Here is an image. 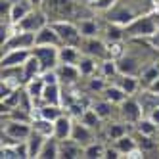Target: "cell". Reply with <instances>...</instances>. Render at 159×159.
I'll return each mask as SVG.
<instances>
[{
    "mask_svg": "<svg viewBox=\"0 0 159 159\" xmlns=\"http://www.w3.org/2000/svg\"><path fill=\"white\" fill-rule=\"evenodd\" d=\"M159 29L157 12L136 16L129 25H125V37L132 40H148L153 33Z\"/></svg>",
    "mask_w": 159,
    "mask_h": 159,
    "instance_id": "1",
    "label": "cell"
},
{
    "mask_svg": "<svg viewBox=\"0 0 159 159\" xmlns=\"http://www.w3.org/2000/svg\"><path fill=\"white\" fill-rule=\"evenodd\" d=\"M35 46H37L35 33H31V31H23V29L14 27V31L10 33V37L2 42V52H6V50H17V48L33 50Z\"/></svg>",
    "mask_w": 159,
    "mask_h": 159,
    "instance_id": "2",
    "label": "cell"
},
{
    "mask_svg": "<svg viewBox=\"0 0 159 159\" xmlns=\"http://www.w3.org/2000/svg\"><path fill=\"white\" fill-rule=\"evenodd\" d=\"M31 132H33L31 123L6 119L4 127H2V142H23L31 136Z\"/></svg>",
    "mask_w": 159,
    "mask_h": 159,
    "instance_id": "3",
    "label": "cell"
},
{
    "mask_svg": "<svg viewBox=\"0 0 159 159\" xmlns=\"http://www.w3.org/2000/svg\"><path fill=\"white\" fill-rule=\"evenodd\" d=\"M54 25V29L58 31V35L61 39V44H69V46H81L83 42V35L79 31V25L71 23L65 19H58V21H50Z\"/></svg>",
    "mask_w": 159,
    "mask_h": 159,
    "instance_id": "4",
    "label": "cell"
},
{
    "mask_svg": "<svg viewBox=\"0 0 159 159\" xmlns=\"http://www.w3.org/2000/svg\"><path fill=\"white\" fill-rule=\"evenodd\" d=\"M119 117H121V121H125L127 125H132V127H134V125L144 117L142 104H140L138 100H134V98L129 96V98L119 106Z\"/></svg>",
    "mask_w": 159,
    "mask_h": 159,
    "instance_id": "5",
    "label": "cell"
},
{
    "mask_svg": "<svg viewBox=\"0 0 159 159\" xmlns=\"http://www.w3.org/2000/svg\"><path fill=\"white\" fill-rule=\"evenodd\" d=\"M33 54L42 63V71L56 69L60 65V46H35Z\"/></svg>",
    "mask_w": 159,
    "mask_h": 159,
    "instance_id": "6",
    "label": "cell"
},
{
    "mask_svg": "<svg viewBox=\"0 0 159 159\" xmlns=\"http://www.w3.org/2000/svg\"><path fill=\"white\" fill-rule=\"evenodd\" d=\"M81 50H83V54L92 56V58H96V60H100V61L106 60V58H109V54H107V40H102L100 37L83 39Z\"/></svg>",
    "mask_w": 159,
    "mask_h": 159,
    "instance_id": "7",
    "label": "cell"
},
{
    "mask_svg": "<svg viewBox=\"0 0 159 159\" xmlns=\"http://www.w3.org/2000/svg\"><path fill=\"white\" fill-rule=\"evenodd\" d=\"M50 21H48V17H46V14L44 12H40L39 8H33L31 12L19 21L17 25H14V27H17V29H23V31H31V33H37L39 29H42L44 25H48Z\"/></svg>",
    "mask_w": 159,
    "mask_h": 159,
    "instance_id": "8",
    "label": "cell"
},
{
    "mask_svg": "<svg viewBox=\"0 0 159 159\" xmlns=\"http://www.w3.org/2000/svg\"><path fill=\"white\" fill-rule=\"evenodd\" d=\"M33 8H35V6H33L29 0H14V2H10L6 23H10V25H17L19 21L31 12Z\"/></svg>",
    "mask_w": 159,
    "mask_h": 159,
    "instance_id": "9",
    "label": "cell"
},
{
    "mask_svg": "<svg viewBox=\"0 0 159 159\" xmlns=\"http://www.w3.org/2000/svg\"><path fill=\"white\" fill-rule=\"evenodd\" d=\"M33 54V50H25V48H17V50H6L2 52V67H23V63L29 60V56Z\"/></svg>",
    "mask_w": 159,
    "mask_h": 159,
    "instance_id": "10",
    "label": "cell"
},
{
    "mask_svg": "<svg viewBox=\"0 0 159 159\" xmlns=\"http://www.w3.org/2000/svg\"><path fill=\"white\" fill-rule=\"evenodd\" d=\"M73 127H75V119L65 111L63 115H60L58 119L54 121V138H58L60 142H61V140H67V138H71Z\"/></svg>",
    "mask_w": 159,
    "mask_h": 159,
    "instance_id": "11",
    "label": "cell"
},
{
    "mask_svg": "<svg viewBox=\"0 0 159 159\" xmlns=\"http://www.w3.org/2000/svg\"><path fill=\"white\" fill-rule=\"evenodd\" d=\"M35 39H37V46H61V39L52 23L39 29L35 33Z\"/></svg>",
    "mask_w": 159,
    "mask_h": 159,
    "instance_id": "12",
    "label": "cell"
},
{
    "mask_svg": "<svg viewBox=\"0 0 159 159\" xmlns=\"http://www.w3.org/2000/svg\"><path fill=\"white\" fill-rule=\"evenodd\" d=\"M117 67H119V73H123V75H140L146 65H142L140 58H136V56H132L127 50V54L117 60Z\"/></svg>",
    "mask_w": 159,
    "mask_h": 159,
    "instance_id": "13",
    "label": "cell"
},
{
    "mask_svg": "<svg viewBox=\"0 0 159 159\" xmlns=\"http://www.w3.org/2000/svg\"><path fill=\"white\" fill-rule=\"evenodd\" d=\"M58 71V77H60V83L65 84V86H71L75 84L79 79H81V71H79V65H73V63H60L56 67Z\"/></svg>",
    "mask_w": 159,
    "mask_h": 159,
    "instance_id": "14",
    "label": "cell"
},
{
    "mask_svg": "<svg viewBox=\"0 0 159 159\" xmlns=\"http://www.w3.org/2000/svg\"><path fill=\"white\" fill-rule=\"evenodd\" d=\"M71 138L75 142H79L81 146H88L90 142L96 140V134H94V129L86 127L84 123L81 121H75V127H73V132H71Z\"/></svg>",
    "mask_w": 159,
    "mask_h": 159,
    "instance_id": "15",
    "label": "cell"
},
{
    "mask_svg": "<svg viewBox=\"0 0 159 159\" xmlns=\"http://www.w3.org/2000/svg\"><path fill=\"white\" fill-rule=\"evenodd\" d=\"M40 104H52V106H63V88L61 83H54L44 86V94Z\"/></svg>",
    "mask_w": 159,
    "mask_h": 159,
    "instance_id": "16",
    "label": "cell"
},
{
    "mask_svg": "<svg viewBox=\"0 0 159 159\" xmlns=\"http://www.w3.org/2000/svg\"><path fill=\"white\" fill-rule=\"evenodd\" d=\"M83 153H84V146L75 142L73 138H67V140L60 142V157H63V159H77V157H83Z\"/></svg>",
    "mask_w": 159,
    "mask_h": 159,
    "instance_id": "17",
    "label": "cell"
},
{
    "mask_svg": "<svg viewBox=\"0 0 159 159\" xmlns=\"http://www.w3.org/2000/svg\"><path fill=\"white\" fill-rule=\"evenodd\" d=\"M115 79H117V84L127 92L129 96H132V94H136L140 90V86H142V83H140V77L138 75H123V73H117L115 75Z\"/></svg>",
    "mask_w": 159,
    "mask_h": 159,
    "instance_id": "18",
    "label": "cell"
},
{
    "mask_svg": "<svg viewBox=\"0 0 159 159\" xmlns=\"http://www.w3.org/2000/svg\"><path fill=\"white\" fill-rule=\"evenodd\" d=\"M44 86H46V83H44V79H42V77H35V79H31V81H27V83L23 84L25 92H27V94L31 96V100L35 102L37 106H39L40 102H42Z\"/></svg>",
    "mask_w": 159,
    "mask_h": 159,
    "instance_id": "19",
    "label": "cell"
},
{
    "mask_svg": "<svg viewBox=\"0 0 159 159\" xmlns=\"http://www.w3.org/2000/svg\"><path fill=\"white\" fill-rule=\"evenodd\" d=\"M136 17V14L132 12L130 8H125V6H117V8H113L109 10V17L107 21H111V23H117V25H129L130 21Z\"/></svg>",
    "mask_w": 159,
    "mask_h": 159,
    "instance_id": "20",
    "label": "cell"
},
{
    "mask_svg": "<svg viewBox=\"0 0 159 159\" xmlns=\"http://www.w3.org/2000/svg\"><path fill=\"white\" fill-rule=\"evenodd\" d=\"M81 58H83L81 46H69V44H61V46H60V63L79 65Z\"/></svg>",
    "mask_w": 159,
    "mask_h": 159,
    "instance_id": "21",
    "label": "cell"
},
{
    "mask_svg": "<svg viewBox=\"0 0 159 159\" xmlns=\"http://www.w3.org/2000/svg\"><path fill=\"white\" fill-rule=\"evenodd\" d=\"M40 75H42V63H40V60L35 54H31L29 60L23 63V81L27 83V81H31V79L40 77Z\"/></svg>",
    "mask_w": 159,
    "mask_h": 159,
    "instance_id": "22",
    "label": "cell"
},
{
    "mask_svg": "<svg viewBox=\"0 0 159 159\" xmlns=\"http://www.w3.org/2000/svg\"><path fill=\"white\" fill-rule=\"evenodd\" d=\"M31 127L35 132L42 134L44 138H52L54 136V121H48V119H44L40 115H35L31 121Z\"/></svg>",
    "mask_w": 159,
    "mask_h": 159,
    "instance_id": "23",
    "label": "cell"
},
{
    "mask_svg": "<svg viewBox=\"0 0 159 159\" xmlns=\"http://www.w3.org/2000/svg\"><path fill=\"white\" fill-rule=\"evenodd\" d=\"M102 94H104V98H106V100H109L111 104H115V106H121L123 102L129 98V94L125 92V90H123L117 83L107 84V86H106V90H104Z\"/></svg>",
    "mask_w": 159,
    "mask_h": 159,
    "instance_id": "24",
    "label": "cell"
},
{
    "mask_svg": "<svg viewBox=\"0 0 159 159\" xmlns=\"http://www.w3.org/2000/svg\"><path fill=\"white\" fill-rule=\"evenodd\" d=\"M44 142H46V138H44L42 134H39V132H35V130L31 132V136L27 138V150H29V159H39V155H40V150H42Z\"/></svg>",
    "mask_w": 159,
    "mask_h": 159,
    "instance_id": "25",
    "label": "cell"
},
{
    "mask_svg": "<svg viewBox=\"0 0 159 159\" xmlns=\"http://www.w3.org/2000/svg\"><path fill=\"white\" fill-rule=\"evenodd\" d=\"M79 71H81V75L86 77V79H88V77H92L96 71H100V60L92 58V56L83 54L81 61H79Z\"/></svg>",
    "mask_w": 159,
    "mask_h": 159,
    "instance_id": "26",
    "label": "cell"
},
{
    "mask_svg": "<svg viewBox=\"0 0 159 159\" xmlns=\"http://www.w3.org/2000/svg\"><path fill=\"white\" fill-rule=\"evenodd\" d=\"M79 31H81V35H83V39H88V37H98L100 35V23L96 19H92V17H84V19H81L79 21Z\"/></svg>",
    "mask_w": 159,
    "mask_h": 159,
    "instance_id": "27",
    "label": "cell"
},
{
    "mask_svg": "<svg viewBox=\"0 0 159 159\" xmlns=\"http://www.w3.org/2000/svg\"><path fill=\"white\" fill-rule=\"evenodd\" d=\"M140 77V83H142V88H148L155 79L159 77V61H152V63H148L142 73L138 75Z\"/></svg>",
    "mask_w": 159,
    "mask_h": 159,
    "instance_id": "28",
    "label": "cell"
},
{
    "mask_svg": "<svg viewBox=\"0 0 159 159\" xmlns=\"http://www.w3.org/2000/svg\"><path fill=\"white\" fill-rule=\"evenodd\" d=\"M58 157H60V140L54 138V136L52 138H46L39 159H58Z\"/></svg>",
    "mask_w": 159,
    "mask_h": 159,
    "instance_id": "29",
    "label": "cell"
},
{
    "mask_svg": "<svg viewBox=\"0 0 159 159\" xmlns=\"http://www.w3.org/2000/svg\"><path fill=\"white\" fill-rule=\"evenodd\" d=\"M63 106H52V104H39L37 106V115L48 119V121H56L60 115H63Z\"/></svg>",
    "mask_w": 159,
    "mask_h": 159,
    "instance_id": "30",
    "label": "cell"
},
{
    "mask_svg": "<svg viewBox=\"0 0 159 159\" xmlns=\"http://www.w3.org/2000/svg\"><path fill=\"white\" fill-rule=\"evenodd\" d=\"M113 148L121 153V157H125L130 150H134V148H138V142H136L130 134H123L121 138H117V140H113Z\"/></svg>",
    "mask_w": 159,
    "mask_h": 159,
    "instance_id": "31",
    "label": "cell"
},
{
    "mask_svg": "<svg viewBox=\"0 0 159 159\" xmlns=\"http://www.w3.org/2000/svg\"><path fill=\"white\" fill-rule=\"evenodd\" d=\"M106 150H107V148L102 144V142L94 140V142H90L88 146H84L83 157L84 159H104L106 157Z\"/></svg>",
    "mask_w": 159,
    "mask_h": 159,
    "instance_id": "32",
    "label": "cell"
},
{
    "mask_svg": "<svg viewBox=\"0 0 159 159\" xmlns=\"http://www.w3.org/2000/svg\"><path fill=\"white\" fill-rule=\"evenodd\" d=\"M77 121H81V123H84L86 127H90V129H94V130H98L100 129V125L104 123L102 121V117L98 115V113L94 111V107H86L84 109V113L81 115V119H77Z\"/></svg>",
    "mask_w": 159,
    "mask_h": 159,
    "instance_id": "33",
    "label": "cell"
},
{
    "mask_svg": "<svg viewBox=\"0 0 159 159\" xmlns=\"http://www.w3.org/2000/svg\"><path fill=\"white\" fill-rule=\"evenodd\" d=\"M113 106L115 104H111L109 100H98V102H94L90 107H94V111L98 113V115L102 117V121H107V119H111V115H113Z\"/></svg>",
    "mask_w": 159,
    "mask_h": 159,
    "instance_id": "34",
    "label": "cell"
},
{
    "mask_svg": "<svg viewBox=\"0 0 159 159\" xmlns=\"http://www.w3.org/2000/svg\"><path fill=\"white\" fill-rule=\"evenodd\" d=\"M119 73V67H117V60H111L106 58L100 61V75L106 77V79H115V75Z\"/></svg>",
    "mask_w": 159,
    "mask_h": 159,
    "instance_id": "35",
    "label": "cell"
},
{
    "mask_svg": "<svg viewBox=\"0 0 159 159\" xmlns=\"http://www.w3.org/2000/svg\"><path fill=\"white\" fill-rule=\"evenodd\" d=\"M127 44H125V40H107V54L111 60H119L123 58L125 54H127Z\"/></svg>",
    "mask_w": 159,
    "mask_h": 159,
    "instance_id": "36",
    "label": "cell"
},
{
    "mask_svg": "<svg viewBox=\"0 0 159 159\" xmlns=\"http://www.w3.org/2000/svg\"><path fill=\"white\" fill-rule=\"evenodd\" d=\"M134 129L138 130L140 134H144V136H153V134L157 132V129H159V127H157V125H155L150 117H148V115H144L138 123L134 125Z\"/></svg>",
    "mask_w": 159,
    "mask_h": 159,
    "instance_id": "37",
    "label": "cell"
},
{
    "mask_svg": "<svg viewBox=\"0 0 159 159\" xmlns=\"http://www.w3.org/2000/svg\"><path fill=\"white\" fill-rule=\"evenodd\" d=\"M104 33H106V40H125L127 39L125 37V27L117 25V23H111V21L106 25Z\"/></svg>",
    "mask_w": 159,
    "mask_h": 159,
    "instance_id": "38",
    "label": "cell"
},
{
    "mask_svg": "<svg viewBox=\"0 0 159 159\" xmlns=\"http://www.w3.org/2000/svg\"><path fill=\"white\" fill-rule=\"evenodd\" d=\"M107 86V79L106 77H102V75H92V77H88V88H90V92H96V94H102L106 90Z\"/></svg>",
    "mask_w": 159,
    "mask_h": 159,
    "instance_id": "39",
    "label": "cell"
},
{
    "mask_svg": "<svg viewBox=\"0 0 159 159\" xmlns=\"http://www.w3.org/2000/svg\"><path fill=\"white\" fill-rule=\"evenodd\" d=\"M123 134H127V123H125V121L107 125V138L109 140H117V138H121Z\"/></svg>",
    "mask_w": 159,
    "mask_h": 159,
    "instance_id": "40",
    "label": "cell"
},
{
    "mask_svg": "<svg viewBox=\"0 0 159 159\" xmlns=\"http://www.w3.org/2000/svg\"><path fill=\"white\" fill-rule=\"evenodd\" d=\"M44 79V83L46 84H54V83H60V77H58V71L56 69H48V71H42L40 75Z\"/></svg>",
    "mask_w": 159,
    "mask_h": 159,
    "instance_id": "41",
    "label": "cell"
},
{
    "mask_svg": "<svg viewBox=\"0 0 159 159\" xmlns=\"http://www.w3.org/2000/svg\"><path fill=\"white\" fill-rule=\"evenodd\" d=\"M144 155H146V152L138 146V148H134V150H130L127 155H125V159H142Z\"/></svg>",
    "mask_w": 159,
    "mask_h": 159,
    "instance_id": "42",
    "label": "cell"
},
{
    "mask_svg": "<svg viewBox=\"0 0 159 159\" xmlns=\"http://www.w3.org/2000/svg\"><path fill=\"white\" fill-rule=\"evenodd\" d=\"M146 42L150 44V48H153V50H157V52H159V29H157V31H155L153 35L146 40Z\"/></svg>",
    "mask_w": 159,
    "mask_h": 159,
    "instance_id": "43",
    "label": "cell"
},
{
    "mask_svg": "<svg viewBox=\"0 0 159 159\" xmlns=\"http://www.w3.org/2000/svg\"><path fill=\"white\" fill-rule=\"evenodd\" d=\"M148 117H150V119H152V121L157 125V127H159V106H155V107H153L150 113H148Z\"/></svg>",
    "mask_w": 159,
    "mask_h": 159,
    "instance_id": "44",
    "label": "cell"
},
{
    "mask_svg": "<svg viewBox=\"0 0 159 159\" xmlns=\"http://www.w3.org/2000/svg\"><path fill=\"white\" fill-rule=\"evenodd\" d=\"M148 90H152L153 94H157V96H159V77L155 79V81H153V83H152L150 86H148Z\"/></svg>",
    "mask_w": 159,
    "mask_h": 159,
    "instance_id": "45",
    "label": "cell"
},
{
    "mask_svg": "<svg viewBox=\"0 0 159 159\" xmlns=\"http://www.w3.org/2000/svg\"><path fill=\"white\" fill-rule=\"evenodd\" d=\"M29 2L35 6V8H40V6H42V0H29Z\"/></svg>",
    "mask_w": 159,
    "mask_h": 159,
    "instance_id": "46",
    "label": "cell"
}]
</instances>
